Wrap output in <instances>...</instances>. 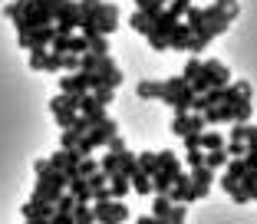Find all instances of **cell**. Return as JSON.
Segmentation results:
<instances>
[{
  "label": "cell",
  "instance_id": "7",
  "mask_svg": "<svg viewBox=\"0 0 257 224\" xmlns=\"http://www.w3.org/2000/svg\"><path fill=\"white\" fill-rule=\"evenodd\" d=\"M96 30H99V37H112L115 30H119V7L115 4H99V14H96Z\"/></svg>",
  "mask_w": 257,
  "mask_h": 224
},
{
  "label": "cell",
  "instance_id": "5",
  "mask_svg": "<svg viewBox=\"0 0 257 224\" xmlns=\"http://www.w3.org/2000/svg\"><path fill=\"white\" fill-rule=\"evenodd\" d=\"M76 99L79 96H63V92L50 99V112H53V119H56L60 129H69L76 122V116H79V112H76Z\"/></svg>",
  "mask_w": 257,
  "mask_h": 224
},
{
  "label": "cell",
  "instance_id": "42",
  "mask_svg": "<svg viewBox=\"0 0 257 224\" xmlns=\"http://www.w3.org/2000/svg\"><path fill=\"white\" fill-rule=\"evenodd\" d=\"M185 214H188V208H185V204H172V214H168V224H185Z\"/></svg>",
  "mask_w": 257,
  "mask_h": 224
},
{
  "label": "cell",
  "instance_id": "11",
  "mask_svg": "<svg viewBox=\"0 0 257 224\" xmlns=\"http://www.w3.org/2000/svg\"><path fill=\"white\" fill-rule=\"evenodd\" d=\"M23 221H50V217L56 214L53 204H46V201H37V198H30V201L23 204Z\"/></svg>",
  "mask_w": 257,
  "mask_h": 224
},
{
  "label": "cell",
  "instance_id": "17",
  "mask_svg": "<svg viewBox=\"0 0 257 224\" xmlns=\"http://www.w3.org/2000/svg\"><path fill=\"white\" fill-rule=\"evenodd\" d=\"M128 191H132V185H128V178H125L122 172L109 175V194H112V201H122Z\"/></svg>",
  "mask_w": 257,
  "mask_h": 224
},
{
  "label": "cell",
  "instance_id": "25",
  "mask_svg": "<svg viewBox=\"0 0 257 224\" xmlns=\"http://www.w3.org/2000/svg\"><path fill=\"white\" fill-rule=\"evenodd\" d=\"M73 224H96L92 204H76V208H73Z\"/></svg>",
  "mask_w": 257,
  "mask_h": 224
},
{
  "label": "cell",
  "instance_id": "4",
  "mask_svg": "<svg viewBox=\"0 0 257 224\" xmlns=\"http://www.w3.org/2000/svg\"><path fill=\"white\" fill-rule=\"evenodd\" d=\"M89 82H92V89H115L122 82V69L115 66L112 56H99L96 69L89 73Z\"/></svg>",
  "mask_w": 257,
  "mask_h": 224
},
{
  "label": "cell",
  "instance_id": "36",
  "mask_svg": "<svg viewBox=\"0 0 257 224\" xmlns=\"http://www.w3.org/2000/svg\"><path fill=\"white\" fill-rule=\"evenodd\" d=\"M188 7H191V0H168V14H172V17H178V20H182V17L185 14H188Z\"/></svg>",
  "mask_w": 257,
  "mask_h": 224
},
{
  "label": "cell",
  "instance_id": "44",
  "mask_svg": "<svg viewBox=\"0 0 257 224\" xmlns=\"http://www.w3.org/2000/svg\"><path fill=\"white\" fill-rule=\"evenodd\" d=\"M208 46H211V43H208L204 37H195V40H191V46H188V53H191V56H201Z\"/></svg>",
  "mask_w": 257,
  "mask_h": 224
},
{
  "label": "cell",
  "instance_id": "6",
  "mask_svg": "<svg viewBox=\"0 0 257 224\" xmlns=\"http://www.w3.org/2000/svg\"><path fill=\"white\" fill-rule=\"evenodd\" d=\"M92 214H96V224H122L128 217V208L122 201H99L92 204Z\"/></svg>",
  "mask_w": 257,
  "mask_h": 224
},
{
  "label": "cell",
  "instance_id": "27",
  "mask_svg": "<svg viewBox=\"0 0 257 224\" xmlns=\"http://www.w3.org/2000/svg\"><path fill=\"white\" fill-rule=\"evenodd\" d=\"M237 185L244 188V194H247L250 201H257V172H244V175H241V181H237Z\"/></svg>",
  "mask_w": 257,
  "mask_h": 224
},
{
  "label": "cell",
  "instance_id": "23",
  "mask_svg": "<svg viewBox=\"0 0 257 224\" xmlns=\"http://www.w3.org/2000/svg\"><path fill=\"white\" fill-rule=\"evenodd\" d=\"M198 76H201V56H188V63H185V69H182V79L191 86Z\"/></svg>",
  "mask_w": 257,
  "mask_h": 224
},
{
  "label": "cell",
  "instance_id": "35",
  "mask_svg": "<svg viewBox=\"0 0 257 224\" xmlns=\"http://www.w3.org/2000/svg\"><path fill=\"white\" fill-rule=\"evenodd\" d=\"M244 172H247V168H244L241 158H231V162L224 165V175H227V178H234V181H241V175H244Z\"/></svg>",
  "mask_w": 257,
  "mask_h": 224
},
{
  "label": "cell",
  "instance_id": "50",
  "mask_svg": "<svg viewBox=\"0 0 257 224\" xmlns=\"http://www.w3.org/2000/svg\"><path fill=\"white\" fill-rule=\"evenodd\" d=\"M27 224H46V221H27Z\"/></svg>",
  "mask_w": 257,
  "mask_h": 224
},
{
  "label": "cell",
  "instance_id": "10",
  "mask_svg": "<svg viewBox=\"0 0 257 224\" xmlns=\"http://www.w3.org/2000/svg\"><path fill=\"white\" fill-rule=\"evenodd\" d=\"M188 178H191V191H195V201L198 198H208V191H211V185H214V172L211 168H191L188 172Z\"/></svg>",
  "mask_w": 257,
  "mask_h": 224
},
{
  "label": "cell",
  "instance_id": "14",
  "mask_svg": "<svg viewBox=\"0 0 257 224\" xmlns=\"http://www.w3.org/2000/svg\"><path fill=\"white\" fill-rule=\"evenodd\" d=\"M224 145H227V139L218 132V129H214V132H211V129H204V132L198 135V149H201V152H214V149H224Z\"/></svg>",
  "mask_w": 257,
  "mask_h": 224
},
{
  "label": "cell",
  "instance_id": "38",
  "mask_svg": "<svg viewBox=\"0 0 257 224\" xmlns=\"http://www.w3.org/2000/svg\"><path fill=\"white\" fill-rule=\"evenodd\" d=\"M185 162H188V172H191V168H201V165H204V152L201 149L185 152Z\"/></svg>",
  "mask_w": 257,
  "mask_h": 224
},
{
  "label": "cell",
  "instance_id": "37",
  "mask_svg": "<svg viewBox=\"0 0 257 224\" xmlns=\"http://www.w3.org/2000/svg\"><path fill=\"white\" fill-rule=\"evenodd\" d=\"M92 99H96V102L106 109L109 102H115V89H92Z\"/></svg>",
  "mask_w": 257,
  "mask_h": 224
},
{
  "label": "cell",
  "instance_id": "21",
  "mask_svg": "<svg viewBox=\"0 0 257 224\" xmlns=\"http://www.w3.org/2000/svg\"><path fill=\"white\" fill-rule=\"evenodd\" d=\"M168 214H172V198H168V194H155V201H152V217L168 221Z\"/></svg>",
  "mask_w": 257,
  "mask_h": 224
},
{
  "label": "cell",
  "instance_id": "18",
  "mask_svg": "<svg viewBox=\"0 0 257 224\" xmlns=\"http://www.w3.org/2000/svg\"><path fill=\"white\" fill-rule=\"evenodd\" d=\"M221 188H224V194H227V198H231L234 204H247V201H250L247 194H244V188L237 185L234 178H227V175H221Z\"/></svg>",
  "mask_w": 257,
  "mask_h": 224
},
{
  "label": "cell",
  "instance_id": "33",
  "mask_svg": "<svg viewBox=\"0 0 257 224\" xmlns=\"http://www.w3.org/2000/svg\"><path fill=\"white\" fill-rule=\"evenodd\" d=\"M96 172H99L96 158H83V162L76 165V175H79V178H89V175H96Z\"/></svg>",
  "mask_w": 257,
  "mask_h": 224
},
{
  "label": "cell",
  "instance_id": "8",
  "mask_svg": "<svg viewBox=\"0 0 257 224\" xmlns=\"http://www.w3.org/2000/svg\"><path fill=\"white\" fill-rule=\"evenodd\" d=\"M60 92H63V96H86V92H92L89 73H73V76H60Z\"/></svg>",
  "mask_w": 257,
  "mask_h": 224
},
{
  "label": "cell",
  "instance_id": "20",
  "mask_svg": "<svg viewBox=\"0 0 257 224\" xmlns=\"http://www.w3.org/2000/svg\"><path fill=\"white\" fill-rule=\"evenodd\" d=\"M165 7H168V0H136V10H139V14H145L149 20H155Z\"/></svg>",
  "mask_w": 257,
  "mask_h": 224
},
{
  "label": "cell",
  "instance_id": "46",
  "mask_svg": "<svg viewBox=\"0 0 257 224\" xmlns=\"http://www.w3.org/2000/svg\"><path fill=\"white\" fill-rule=\"evenodd\" d=\"M106 149L112 152V155H122V152H125V142H122V135H112V139L106 142Z\"/></svg>",
  "mask_w": 257,
  "mask_h": 224
},
{
  "label": "cell",
  "instance_id": "32",
  "mask_svg": "<svg viewBox=\"0 0 257 224\" xmlns=\"http://www.w3.org/2000/svg\"><path fill=\"white\" fill-rule=\"evenodd\" d=\"M53 208H56V214H73V208H76V198H73L69 191H63L60 198H56V204H53Z\"/></svg>",
  "mask_w": 257,
  "mask_h": 224
},
{
  "label": "cell",
  "instance_id": "29",
  "mask_svg": "<svg viewBox=\"0 0 257 224\" xmlns=\"http://www.w3.org/2000/svg\"><path fill=\"white\" fill-rule=\"evenodd\" d=\"M136 92H139V99H159V82L155 79H142L136 86Z\"/></svg>",
  "mask_w": 257,
  "mask_h": 224
},
{
  "label": "cell",
  "instance_id": "26",
  "mask_svg": "<svg viewBox=\"0 0 257 224\" xmlns=\"http://www.w3.org/2000/svg\"><path fill=\"white\" fill-rule=\"evenodd\" d=\"M119 172L122 175H125V178H132V175H136L139 172V165H136V155H132V152H122V155H119Z\"/></svg>",
  "mask_w": 257,
  "mask_h": 224
},
{
  "label": "cell",
  "instance_id": "22",
  "mask_svg": "<svg viewBox=\"0 0 257 224\" xmlns=\"http://www.w3.org/2000/svg\"><path fill=\"white\" fill-rule=\"evenodd\" d=\"M227 162H231V158H227V152H224V149L204 152V168H211V172H221V168H224Z\"/></svg>",
  "mask_w": 257,
  "mask_h": 224
},
{
  "label": "cell",
  "instance_id": "43",
  "mask_svg": "<svg viewBox=\"0 0 257 224\" xmlns=\"http://www.w3.org/2000/svg\"><path fill=\"white\" fill-rule=\"evenodd\" d=\"M224 152H227V158H244L247 145H244V142H227V145H224Z\"/></svg>",
  "mask_w": 257,
  "mask_h": 224
},
{
  "label": "cell",
  "instance_id": "12",
  "mask_svg": "<svg viewBox=\"0 0 257 224\" xmlns=\"http://www.w3.org/2000/svg\"><path fill=\"white\" fill-rule=\"evenodd\" d=\"M168 198H172V204H188V201H195V191H191L188 172H182L178 178H175V185H172V191H168Z\"/></svg>",
  "mask_w": 257,
  "mask_h": 224
},
{
  "label": "cell",
  "instance_id": "47",
  "mask_svg": "<svg viewBox=\"0 0 257 224\" xmlns=\"http://www.w3.org/2000/svg\"><path fill=\"white\" fill-rule=\"evenodd\" d=\"M145 40H149V46H152V50H168V43H165V40H162V37H155V33H149V37H145Z\"/></svg>",
  "mask_w": 257,
  "mask_h": 224
},
{
  "label": "cell",
  "instance_id": "40",
  "mask_svg": "<svg viewBox=\"0 0 257 224\" xmlns=\"http://www.w3.org/2000/svg\"><path fill=\"white\" fill-rule=\"evenodd\" d=\"M89 129H92V126H89V122L83 119V116H76V122H73V126H69V132H73L76 139H83V135L89 132Z\"/></svg>",
  "mask_w": 257,
  "mask_h": 224
},
{
  "label": "cell",
  "instance_id": "15",
  "mask_svg": "<svg viewBox=\"0 0 257 224\" xmlns=\"http://www.w3.org/2000/svg\"><path fill=\"white\" fill-rule=\"evenodd\" d=\"M66 191L76 198V204H92V191H89V181L86 178H73L66 185Z\"/></svg>",
  "mask_w": 257,
  "mask_h": 224
},
{
  "label": "cell",
  "instance_id": "30",
  "mask_svg": "<svg viewBox=\"0 0 257 224\" xmlns=\"http://www.w3.org/2000/svg\"><path fill=\"white\" fill-rule=\"evenodd\" d=\"M86 43H89L86 53H92V56H109V40L106 37H89Z\"/></svg>",
  "mask_w": 257,
  "mask_h": 224
},
{
  "label": "cell",
  "instance_id": "3",
  "mask_svg": "<svg viewBox=\"0 0 257 224\" xmlns=\"http://www.w3.org/2000/svg\"><path fill=\"white\" fill-rule=\"evenodd\" d=\"M66 185H69L66 175L56 172L53 165H50L43 175H37V185H33V194H30V198H37V201H46V204H56V198L66 191Z\"/></svg>",
  "mask_w": 257,
  "mask_h": 224
},
{
  "label": "cell",
  "instance_id": "49",
  "mask_svg": "<svg viewBox=\"0 0 257 224\" xmlns=\"http://www.w3.org/2000/svg\"><path fill=\"white\" fill-rule=\"evenodd\" d=\"M136 224H168V221H159V217H152V214H142V217H136Z\"/></svg>",
  "mask_w": 257,
  "mask_h": 224
},
{
  "label": "cell",
  "instance_id": "39",
  "mask_svg": "<svg viewBox=\"0 0 257 224\" xmlns=\"http://www.w3.org/2000/svg\"><path fill=\"white\" fill-rule=\"evenodd\" d=\"M172 132L178 135V139H185V135H188V116H175L172 119Z\"/></svg>",
  "mask_w": 257,
  "mask_h": 224
},
{
  "label": "cell",
  "instance_id": "41",
  "mask_svg": "<svg viewBox=\"0 0 257 224\" xmlns=\"http://www.w3.org/2000/svg\"><path fill=\"white\" fill-rule=\"evenodd\" d=\"M76 145H79V139H76L69 129H63V135H60V149H63V152H69V149H76Z\"/></svg>",
  "mask_w": 257,
  "mask_h": 224
},
{
  "label": "cell",
  "instance_id": "24",
  "mask_svg": "<svg viewBox=\"0 0 257 224\" xmlns=\"http://www.w3.org/2000/svg\"><path fill=\"white\" fill-rule=\"evenodd\" d=\"M128 27H132L136 33H142V37H149V33H152V20H149L145 14H139V10L128 17Z\"/></svg>",
  "mask_w": 257,
  "mask_h": 224
},
{
  "label": "cell",
  "instance_id": "45",
  "mask_svg": "<svg viewBox=\"0 0 257 224\" xmlns=\"http://www.w3.org/2000/svg\"><path fill=\"white\" fill-rule=\"evenodd\" d=\"M86 181H89V191H99V188H106V185H109V178H106V175H102V172L89 175V178H86Z\"/></svg>",
  "mask_w": 257,
  "mask_h": 224
},
{
  "label": "cell",
  "instance_id": "16",
  "mask_svg": "<svg viewBox=\"0 0 257 224\" xmlns=\"http://www.w3.org/2000/svg\"><path fill=\"white\" fill-rule=\"evenodd\" d=\"M136 165H139V172L142 175H155L162 168V158H159V152H142V155H136Z\"/></svg>",
  "mask_w": 257,
  "mask_h": 224
},
{
  "label": "cell",
  "instance_id": "34",
  "mask_svg": "<svg viewBox=\"0 0 257 224\" xmlns=\"http://www.w3.org/2000/svg\"><path fill=\"white\" fill-rule=\"evenodd\" d=\"M204 129H208L204 116H198V112H188V135H201Z\"/></svg>",
  "mask_w": 257,
  "mask_h": 224
},
{
  "label": "cell",
  "instance_id": "28",
  "mask_svg": "<svg viewBox=\"0 0 257 224\" xmlns=\"http://www.w3.org/2000/svg\"><path fill=\"white\" fill-rule=\"evenodd\" d=\"M128 185L136 188V194H152V178H149V175H142V172L132 175V178H128Z\"/></svg>",
  "mask_w": 257,
  "mask_h": 224
},
{
  "label": "cell",
  "instance_id": "1",
  "mask_svg": "<svg viewBox=\"0 0 257 224\" xmlns=\"http://www.w3.org/2000/svg\"><path fill=\"white\" fill-rule=\"evenodd\" d=\"M231 82V69L221 60H201V76L191 82V92L195 96H204L208 89H218V86H227Z\"/></svg>",
  "mask_w": 257,
  "mask_h": 224
},
{
  "label": "cell",
  "instance_id": "13",
  "mask_svg": "<svg viewBox=\"0 0 257 224\" xmlns=\"http://www.w3.org/2000/svg\"><path fill=\"white\" fill-rule=\"evenodd\" d=\"M191 40H195V33L185 27V23H178L172 33H168V50H182V53H188V46H191Z\"/></svg>",
  "mask_w": 257,
  "mask_h": 224
},
{
  "label": "cell",
  "instance_id": "9",
  "mask_svg": "<svg viewBox=\"0 0 257 224\" xmlns=\"http://www.w3.org/2000/svg\"><path fill=\"white\" fill-rule=\"evenodd\" d=\"M162 102L172 105L175 116H188V112H191V102H195V92H191V86H182V89H175V92H165V96H162Z\"/></svg>",
  "mask_w": 257,
  "mask_h": 224
},
{
  "label": "cell",
  "instance_id": "2",
  "mask_svg": "<svg viewBox=\"0 0 257 224\" xmlns=\"http://www.w3.org/2000/svg\"><path fill=\"white\" fill-rule=\"evenodd\" d=\"M112 135H119V122H115L112 116H106V119L99 122V126H92L89 132H86L83 139H79V145H76V152H79L83 158H89L92 152H96V149H102V145H106L109 139H112Z\"/></svg>",
  "mask_w": 257,
  "mask_h": 224
},
{
  "label": "cell",
  "instance_id": "31",
  "mask_svg": "<svg viewBox=\"0 0 257 224\" xmlns=\"http://www.w3.org/2000/svg\"><path fill=\"white\" fill-rule=\"evenodd\" d=\"M99 172L106 175V178H109V175H115V172H119V155L106 152V155H102V162H99Z\"/></svg>",
  "mask_w": 257,
  "mask_h": 224
},
{
  "label": "cell",
  "instance_id": "19",
  "mask_svg": "<svg viewBox=\"0 0 257 224\" xmlns=\"http://www.w3.org/2000/svg\"><path fill=\"white\" fill-rule=\"evenodd\" d=\"M227 142H244V145H257V126H234L231 129V139Z\"/></svg>",
  "mask_w": 257,
  "mask_h": 224
},
{
  "label": "cell",
  "instance_id": "48",
  "mask_svg": "<svg viewBox=\"0 0 257 224\" xmlns=\"http://www.w3.org/2000/svg\"><path fill=\"white\" fill-rule=\"evenodd\" d=\"M46 168H50V158H37V162H33V172L37 175H43Z\"/></svg>",
  "mask_w": 257,
  "mask_h": 224
}]
</instances>
